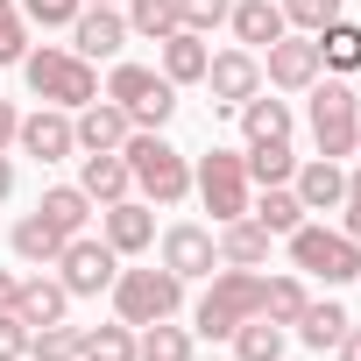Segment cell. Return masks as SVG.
<instances>
[{
  "instance_id": "cell-10",
  "label": "cell",
  "mask_w": 361,
  "mask_h": 361,
  "mask_svg": "<svg viewBox=\"0 0 361 361\" xmlns=\"http://www.w3.org/2000/svg\"><path fill=\"white\" fill-rule=\"evenodd\" d=\"M319 71H326V64H319V36H276V43H269L262 78H269L276 92H305Z\"/></svg>"
},
{
  "instance_id": "cell-17",
  "label": "cell",
  "mask_w": 361,
  "mask_h": 361,
  "mask_svg": "<svg viewBox=\"0 0 361 361\" xmlns=\"http://www.w3.org/2000/svg\"><path fill=\"white\" fill-rule=\"evenodd\" d=\"M121 43H128V15H114V8H78V22H71V50L92 64V57H121Z\"/></svg>"
},
{
  "instance_id": "cell-40",
  "label": "cell",
  "mask_w": 361,
  "mask_h": 361,
  "mask_svg": "<svg viewBox=\"0 0 361 361\" xmlns=\"http://www.w3.org/2000/svg\"><path fill=\"white\" fill-rule=\"evenodd\" d=\"M22 354H29V326L15 312H0V361H22Z\"/></svg>"
},
{
  "instance_id": "cell-26",
  "label": "cell",
  "mask_w": 361,
  "mask_h": 361,
  "mask_svg": "<svg viewBox=\"0 0 361 361\" xmlns=\"http://www.w3.org/2000/svg\"><path fill=\"white\" fill-rule=\"evenodd\" d=\"M248 213H255L269 234H298V227H305V206H298L290 185H262V199H248Z\"/></svg>"
},
{
  "instance_id": "cell-29",
  "label": "cell",
  "mask_w": 361,
  "mask_h": 361,
  "mask_svg": "<svg viewBox=\"0 0 361 361\" xmlns=\"http://www.w3.org/2000/svg\"><path fill=\"white\" fill-rule=\"evenodd\" d=\"M347 326H354V319H347V305H305V312H298V340H305V347H319V354H326V347H340V333H347Z\"/></svg>"
},
{
  "instance_id": "cell-36",
  "label": "cell",
  "mask_w": 361,
  "mask_h": 361,
  "mask_svg": "<svg viewBox=\"0 0 361 361\" xmlns=\"http://www.w3.org/2000/svg\"><path fill=\"white\" fill-rule=\"evenodd\" d=\"M29 57V15L15 0H0V64H22Z\"/></svg>"
},
{
  "instance_id": "cell-18",
  "label": "cell",
  "mask_w": 361,
  "mask_h": 361,
  "mask_svg": "<svg viewBox=\"0 0 361 361\" xmlns=\"http://www.w3.org/2000/svg\"><path fill=\"white\" fill-rule=\"evenodd\" d=\"M269 241H276V234H269L255 213H241V220L220 227V262H227V269H262V262H269Z\"/></svg>"
},
{
  "instance_id": "cell-23",
  "label": "cell",
  "mask_w": 361,
  "mask_h": 361,
  "mask_svg": "<svg viewBox=\"0 0 361 361\" xmlns=\"http://www.w3.org/2000/svg\"><path fill=\"white\" fill-rule=\"evenodd\" d=\"M135 361H192V326H135Z\"/></svg>"
},
{
  "instance_id": "cell-2",
  "label": "cell",
  "mask_w": 361,
  "mask_h": 361,
  "mask_svg": "<svg viewBox=\"0 0 361 361\" xmlns=\"http://www.w3.org/2000/svg\"><path fill=\"white\" fill-rule=\"evenodd\" d=\"M22 78H29V92L43 106H64V114H78L85 99H99V71L78 50H29L22 57Z\"/></svg>"
},
{
  "instance_id": "cell-7",
  "label": "cell",
  "mask_w": 361,
  "mask_h": 361,
  "mask_svg": "<svg viewBox=\"0 0 361 361\" xmlns=\"http://www.w3.org/2000/svg\"><path fill=\"white\" fill-rule=\"evenodd\" d=\"M106 99H114L135 128H163V121L177 114V85H170L163 71H149V64H114Z\"/></svg>"
},
{
  "instance_id": "cell-24",
  "label": "cell",
  "mask_w": 361,
  "mask_h": 361,
  "mask_svg": "<svg viewBox=\"0 0 361 361\" xmlns=\"http://www.w3.org/2000/svg\"><path fill=\"white\" fill-rule=\"evenodd\" d=\"M241 135L248 142H290V99H241Z\"/></svg>"
},
{
  "instance_id": "cell-27",
  "label": "cell",
  "mask_w": 361,
  "mask_h": 361,
  "mask_svg": "<svg viewBox=\"0 0 361 361\" xmlns=\"http://www.w3.org/2000/svg\"><path fill=\"white\" fill-rule=\"evenodd\" d=\"M8 241H15V255H22V262H57V255H64V234H57L43 213H22Z\"/></svg>"
},
{
  "instance_id": "cell-4",
  "label": "cell",
  "mask_w": 361,
  "mask_h": 361,
  "mask_svg": "<svg viewBox=\"0 0 361 361\" xmlns=\"http://www.w3.org/2000/svg\"><path fill=\"white\" fill-rule=\"evenodd\" d=\"M255 312H262V276H255V269H213V283H206L192 326H199L206 340H234V326H248Z\"/></svg>"
},
{
  "instance_id": "cell-1",
  "label": "cell",
  "mask_w": 361,
  "mask_h": 361,
  "mask_svg": "<svg viewBox=\"0 0 361 361\" xmlns=\"http://www.w3.org/2000/svg\"><path fill=\"white\" fill-rule=\"evenodd\" d=\"M121 156H128V177L142 185L149 206H177V199L192 192V163H185V149L163 142V128H135L121 142Z\"/></svg>"
},
{
  "instance_id": "cell-3",
  "label": "cell",
  "mask_w": 361,
  "mask_h": 361,
  "mask_svg": "<svg viewBox=\"0 0 361 361\" xmlns=\"http://www.w3.org/2000/svg\"><path fill=\"white\" fill-rule=\"evenodd\" d=\"M305 92H312L305 121H312L319 156H333V163H340V156H354V149H361V99H354V85H347V78H326V85L312 78Z\"/></svg>"
},
{
  "instance_id": "cell-42",
  "label": "cell",
  "mask_w": 361,
  "mask_h": 361,
  "mask_svg": "<svg viewBox=\"0 0 361 361\" xmlns=\"http://www.w3.org/2000/svg\"><path fill=\"white\" fill-rule=\"evenodd\" d=\"M333 354H340V361H361V326H347V333H340V347H333Z\"/></svg>"
},
{
  "instance_id": "cell-34",
  "label": "cell",
  "mask_w": 361,
  "mask_h": 361,
  "mask_svg": "<svg viewBox=\"0 0 361 361\" xmlns=\"http://www.w3.org/2000/svg\"><path fill=\"white\" fill-rule=\"evenodd\" d=\"M185 22H177V0H128V36H177Z\"/></svg>"
},
{
  "instance_id": "cell-8",
  "label": "cell",
  "mask_w": 361,
  "mask_h": 361,
  "mask_svg": "<svg viewBox=\"0 0 361 361\" xmlns=\"http://www.w3.org/2000/svg\"><path fill=\"white\" fill-rule=\"evenodd\" d=\"M192 192L206 199V213H213L220 227L241 220V213H248V163H241V149H206L199 170H192Z\"/></svg>"
},
{
  "instance_id": "cell-25",
  "label": "cell",
  "mask_w": 361,
  "mask_h": 361,
  "mask_svg": "<svg viewBox=\"0 0 361 361\" xmlns=\"http://www.w3.org/2000/svg\"><path fill=\"white\" fill-rule=\"evenodd\" d=\"M36 213H43V220H50V227H57V234L71 241V234H85V220H92V199H85L78 185H50Z\"/></svg>"
},
{
  "instance_id": "cell-37",
  "label": "cell",
  "mask_w": 361,
  "mask_h": 361,
  "mask_svg": "<svg viewBox=\"0 0 361 361\" xmlns=\"http://www.w3.org/2000/svg\"><path fill=\"white\" fill-rule=\"evenodd\" d=\"M283 22L305 29V36H319L326 22H340V0H283Z\"/></svg>"
},
{
  "instance_id": "cell-45",
  "label": "cell",
  "mask_w": 361,
  "mask_h": 361,
  "mask_svg": "<svg viewBox=\"0 0 361 361\" xmlns=\"http://www.w3.org/2000/svg\"><path fill=\"white\" fill-rule=\"evenodd\" d=\"M15 192V163H8V149H0V199Z\"/></svg>"
},
{
  "instance_id": "cell-41",
  "label": "cell",
  "mask_w": 361,
  "mask_h": 361,
  "mask_svg": "<svg viewBox=\"0 0 361 361\" xmlns=\"http://www.w3.org/2000/svg\"><path fill=\"white\" fill-rule=\"evenodd\" d=\"M340 206H347L340 234H354V241H361V170H347V199H340Z\"/></svg>"
},
{
  "instance_id": "cell-20",
  "label": "cell",
  "mask_w": 361,
  "mask_h": 361,
  "mask_svg": "<svg viewBox=\"0 0 361 361\" xmlns=\"http://www.w3.org/2000/svg\"><path fill=\"white\" fill-rule=\"evenodd\" d=\"M128 156L121 149H106V156H85V170H78V192L92 199V206H114V199H128Z\"/></svg>"
},
{
  "instance_id": "cell-12",
  "label": "cell",
  "mask_w": 361,
  "mask_h": 361,
  "mask_svg": "<svg viewBox=\"0 0 361 361\" xmlns=\"http://www.w3.org/2000/svg\"><path fill=\"white\" fill-rule=\"evenodd\" d=\"M15 142H22V156H36V163H64V156L78 149V135H71V114H64V106H36V114H22Z\"/></svg>"
},
{
  "instance_id": "cell-5",
  "label": "cell",
  "mask_w": 361,
  "mask_h": 361,
  "mask_svg": "<svg viewBox=\"0 0 361 361\" xmlns=\"http://www.w3.org/2000/svg\"><path fill=\"white\" fill-rule=\"evenodd\" d=\"M177 305H185V276H170V269H121L114 276V319L121 326L177 319Z\"/></svg>"
},
{
  "instance_id": "cell-21",
  "label": "cell",
  "mask_w": 361,
  "mask_h": 361,
  "mask_svg": "<svg viewBox=\"0 0 361 361\" xmlns=\"http://www.w3.org/2000/svg\"><path fill=\"white\" fill-rule=\"evenodd\" d=\"M64 305H71V290L64 283H50V276H29L22 290H15V319L36 333V326H57L64 319Z\"/></svg>"
},
{
  "instance_id": "cell-19",
  "label": "cell",
  "mask_w": 361,
  "mask_h": 361,
  "mask_svg": "<svg viewBox=\"0 0 361 361\" xmlns=\"http://www.w3.org/2000/svg\"><path fill=\"white\" fill-rule=\"evenodd\" d=\"M227 22H234L241 50H269L276 36H290V22H283V8H276V0H234V8H227Z\"/></svg>"
},
{
  "instance_id": "cell-14",
  "label": "cell",
  "mask_w": 361,
  "mask_h": 361,
  "mask_svg": "<svg viewBox=\"0 0 361 361\" xmlns=\"http://www.w3.org/2000/svg\"><path fill=\"white\" fill-rule=\"evenodd\" d=\"M213 262H220V241L206 234V227H192V220H177L170 234H163V269L170 276H213Z\"/></svg>"
},
{
  "instance_id": "cell-43",
  "label": "cell",
  "mask_w": 361,
  "mask_h": 361,
  "mask_svg": "<svg viewBox=\"0 0 361 361\" xmlns=\"http://www.w3.org/2000/svg\"><path fill=\"white\" fill-rule=\"evenodd\" d=\"M15 128H22V114H15L8 99H0V149H8V142H15Z\"/></svg>"
},
{
  "instance_id": "cell-46",
  "label": "cell",
  "mask_w": 361,
  "mask_h": 361,
  "mask_svg": "<svg viewBox=\"0 0 361 361\" xmlns=\"http://www.w3.org/2000/svg\"><path fill=\"white\" fill-rule=\"evenodd\" d=\"M85 8H114V0H85Z\"/></svg>"
},
{
  "instance_id": "cell-39",
  "label": "cell",
  "mask_w": 361,
  "mask_h": 361,
  "mask_svg": "<svg viewBox=\"0 0 361 361\" xmlns=\"http://www.w3.org/2000/svg\"><path fill=\"white\" fill-rule=\"evenodd\" d=\"M78 8H85V0H22V15H29V22H43V29H71V22H78Z\"/></svg>"
},
{
  "instance_id": "cell-35",
  "label": "cell",
  "mask_w": 361,
  "mask_h": 361,
  "mask_svg": "<svg viewBox=\"0 0 361 361\" xmlns=\"http://www.w3.org/2000/svg\"><path fill=\"white\" fill-rule=\"evenodd\" d=\"M29 354L36 361H78V326H64V319L57 326H36L29 333Z\"/></svg>"
},
{
  "instance_id": "cell-38",
  "label": "cell",
  "mask_w": 361,
  "mask_h": 361,
  "mask_svg": "<svg viewBox=\"0 0 361 361\" xmlns=\"http://www.w3.org/2000/svg\"><path fill=\"white\" fill-rule=\"evenodd\" d=\"M227 8H234V0H177V22H185L192 36H206V29L227 22Z\"/></svg>"
},
{
  "instance_id": "cell-16",
  "label": "cell",
  "mask_w": 361,
  "mask_h": 361,
  "mask_svg": "<svg viewBox=\"0 0 361 361\" xmlns=\"http://www.w3.org/2000/svg\"><path fill=\"white\" fill-rule=\"evenodd\" d=\"M290 192H298V206H305V213H333V206L347 199V170H340L333 156H312V163H298V170H290Z\"/></svg>"
},
{
  "instance_id": "cell-9",
  "label": "cell",
  "mask_w": 361,
  "mask_h": 361,
  "mask_svg": "<svg viewBox=\"0 0 361 361\" xmlns=\"http://www.w3.org/2000/svg\"><path fill=\"white\" fill-rule=\"evenodd\" d=\"M57 283L71 290V298H99V290H114V276H121V255L106 248V241H92V234H71L64 241V255H57Z\"/></svg>"
},
{
  "instance_id": "cell-22",
  "label": "cell",
  "mask_w": 361,
  "mask_h": 361,
  "mask_svg": "<svg viewBox=\"0 0 361 361\" xmlns=\"http://www.w3.org/2000/svg\"><path fill=\"white\" fill-rule=\"evenodd\" d=\"M206 64H213L206 36H192V29L163 36V78H170V85H199V78H206Z\"/></svg>"
},
{
  "instance_id": "cell-15",
  "label": "cell",
  "mask_w": 361,
  "mask_h": 361,
  "mask_svg": "<svg viewBox=\"0 0 361 361\" xmlns=\"http://www.w3.org/2000/svg\"><path fill=\"white\" fill-rule=\"evenodd\" d=\"M71 135H78V149H85V156H106V149H121V142L135 135V121H128L114 99H85V106H78V121H71Z\"/></svg>"
},
{
  "instance_id": "cell-33",
  "label": "cell",
  "mask_w": 361,
  "mask_h": 361,
  "mask_svg": "<svg viewBox=\"0 0 361 361\" xmlns=\"http://www.w3.org/2000/svg\"><path fill=\"white\" fill-rule=\"evenodd\" d=\"M312 298H305V283L298 276H262V319H276V326H298V312H305Z\"/></svg>"
},
{
  "instance_id": "cell-6",
  "label": "cell",
  "mask_w": 361,
  "mask_h": 361,
  "mask_svg": "<svg viewBox=\"0 0 361 361\" xmlns=\"http://www.w3.org/2000/svg\"><path fill=\"white\" fill-rule=\"evenodd\" d=\"M283 241H290L298 276H319V283H347V276H361V241H354V234H340V227L305 220V227H298V234H283Z\"/></svg>"
},
{
  "instance_id": "cell-28",
  "label": "cell",
  "mask_w": 361,
  "mask_h": 361,
  "mask_svg": "<svg viewBox=\"0 0 361 361\" xmlns=\"http://www.w3.org/2000/svg\"><path fill=\"white\" fill-rule=\"evenodd\" d=\"M241 163H248V185H290V170H298L290 142H248Z\"/></svg>"
},
{
  "instance_id": "cell-32",
  "label": "cell",
  "mask_w": 361,
  "mask_h": 361,
  "mask_svg": "<svg viewBox=\"0 0 361 361\" xmlns=\"http://www.w3.org/2000/svg\"><path fill=\"white\" fill-rule=\"evenodd\" d=\"M78 361H135V326H92L78 333Z\"/></svg>"
},
{
  "instance_id": "cell-11",
  "label": "cell",
  "mask_w": 361,
  "mask_h": 361,
  "mask_svg": "<svg viewBox=\"0 0 361 361\" xmlns=\"http://www.w3.org/2000/svg\"><path fill=\"white\" fill-rule=\"evenodd\" d=\"M206 85H213V106H234V114H241V99L262 92V57H255V50H220V57L206 64Z\"/></svg>"
},
{
  "instance_id": "cell-13",
  "label": "cell",
  "mask_w": 361,
  "mask_h": 361,
  "mask_svg": "<svg viewBox=\"0 0 361 361\" xmlns=\"http://www.w3.org/2000/svg\"><path fill=\"white\" fill-rule=\"evenodd\" d=\"M99 241H106L114 255H142V248L156 241V206H149V199H114V206L99 213Z\"/></svg>"
},
{
  "instance_id": "cell-44",
  "label": "cell",
  "mask_w": 361,
  "mask_h": 361,
  "mask_svg": "<svg viewBox=\"0 0 361 361\" xmlns=\"http://www.w3.org/2000/svg\"><path fill=\"white\" fill-rule=\"evenodd\" d=\"M15 290H22V276H8V269H0V312H15Z\"/></svg>"
},
{
  "instance_id": "cell-30",
  "label": "cell",
  "mask_w": 361,
  "mask_h": 361,
  "mask_svg": "<svg viewBox=\"0 0 361 361\" xmlns=\"http://www.w3.org/2000/svg\"><path fill=\"white\" fill-rule=\"evenodd\" d=\"M319 64L326 71H361V29L354 22H326L319 29Z\"/></svg>"
},
{
  "instance_id": "cell-31",
  "label": "cell",
  "mask_w": 361,
  "mask_h": 361,
  "mask_svg": "<svg viewBox=\"0 0 361 361\" xmlns=\"http://www.w3.org/2000/svg\"><path fill=\"white\" fill-rule=\"evenodd\" d=\"M234 354H241V361H283V326L255 312L248 326H234Z\"/></svg>"
}]
</instances>
